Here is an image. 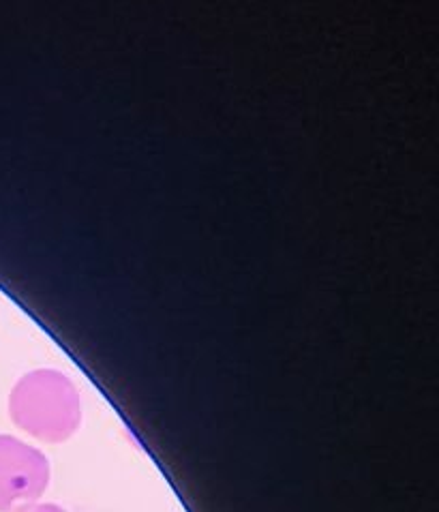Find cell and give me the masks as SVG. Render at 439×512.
Wrapping results in <instances>:
<instances>
[{"label": "cell", "mask_w": 439, "mask_h": 512, "mask_svg": "<svg viewBox=\"0 0 439 512\" xmlns=\"http://www.w3.org/2000/svg\"><path fill=\"white\" fill-rule=\"evenodd\" d=\"M9 414L13 423L33 438L60 444L80 429L82 401L67 375L41 369L24 375L15 384L9 397Z\"/></svg>", "instance_id": "1"}, {"label": "cell", "mask_w": 439, "mask_h": 512, "mask_svg": "<svg viewBox=\"0 0 439 512\" xmlns=\"http://www.w3.org/2000/svg\"><path fill=\"white\" fill-rule=\"evenodd\" d=\"M50 463L41 450L0 435V512H18L45 493Z\"/></svg>", "instance_id": "2"}, {"label": "cell", "mask_w": 439, "mask_h": 512, "mask_svg": "<svg viewBox=\"0 0 439 512\" xmlns=\"http://www.w3.org/2000/svg\"><path fill=\"white\" fill-rule=\"evenodd\" d=\"M18 512H67V510H63L56 504H30Z\"/></svg>", "instance_id": "3"}]
</instances>
